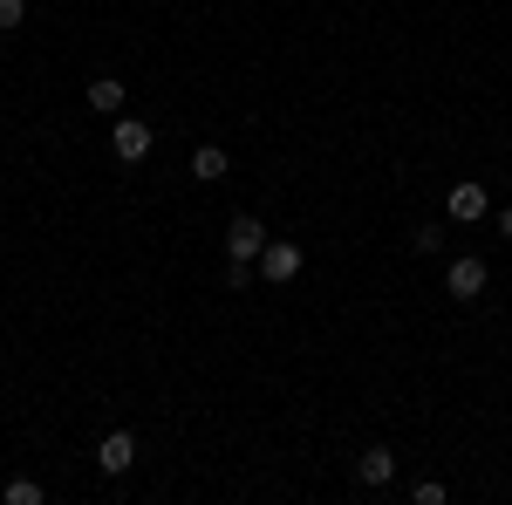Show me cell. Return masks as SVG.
<instances>
[{"label": "cell", "mask_w": 512, "mask_h": 505, "mask_svg": "<svg viewBox=\"0 0 512 505\" xmlns=\"http://www.w3.org/2000/svg\"><path fill=\"white\" fill-rule=\"evenodd\" d=\"M410 253H424V260L444 253V226H417V233H410Z\"/></svg>", "instance_id": "cell-11"}, {"label": "cell", "mask_w": 512, "mask_h": 505, "mask_svg": "<svg viewBox=\"0 0 512 505\" xmlns=\"http://www.w3.org/2000/svg\"><path fill=\"white\" fill-rule=\"evenodd\" d=\"M485 280H492V267H485L478 253H458V260L444 267V287H451L458 301H478V294H485Z\"/></svg>", "instance_id": "cell-4"}, {"label": "cell", "mask_w": 512, "mask_h": 505, "mask_svg": "<svg viewBox=\"0 0 512 505\" xmlns=\"http://www.w3.org/2000/svg\"><path fill=\"white\" fill-rule=\"evenodd\" d=\"M21 14H28V0H0V35H14V28H21Z\"/></svg>", "instance_id": "cell-13"}, {"label": "cell", "mask_w": 512, "mask_h": 505, "mask_svg": "<svg viewBox=\"0 0 512 505\" xmlns=\"http://www.w3.org/2000/svg\"><path fill=\"white\" fill-rule=\"evenodd\" d=\"M130 465H137V437H130V430H110V437L96 444V471H103V478H123Z\"/></svg>", "instance_id": "cell-6"}, {"label": "cell", "mask_w": 512, "mask_h": 505, "mask_svg": "<svg viewBox=\"0 0 512 505\" xmlns=\"http://www.w3.org/2000/svg\"><path fill=\"white\" fill-rule=\"evenodd\" d=\"M151 144H158V130H151V123H137V117H117V123H110V151H117L123 164H144V157H151Z\"/></svg>", "instance_id": "cell-3"}, {"label": "cell", "mask_w": 512, "mask_h": 505, "mask_svg": "<svg viewBox=\"0 0 512 505\" xmlns=\"http://www.w3.org/2000/svg\"><path fill=\"white\" fill-rule=\"evenodd\" d=\"M485 212H492V192L485 185H451V198H444V219L451 226H478Z\"/></svg>", "instance_id": "cell-5"}, {"label": "cell", "mask_w": 512, "mask_h": 505, "mask_svg": "<svg viewBox=\"0 0 512 505\" xmlns=\"http://www.w3.org/2000/svg\"><path fill=\"white\" fill-rule=\"evenodd\" d=\"M355 478H362V485H390L396 478V451L390 444H369V451L355 458Z\"/></svg>", "instance_id": "cell-8"}, {"label": "cell", "mask_w": 512, "mask_h": 505, "mask_svg": "<svg viewBox=\"0 0 512 505\" xmlns=\"http://www.w3.org/2000/svg\"><path fill=\"white\" fill-rule=\"evenodd\" d=\"M410 499H417V505H444V499H451V492H444L437 478H417V485H410Z\"/></svg>", "instance_id": "cell-12"}, {"label": "cell", "mask_w": 512, "mask_h": 505, "mask_svg": "<svg viewBox=\"0 0 512 505\" xmlns=\"http://www.w3.org/2000/svg\"><path fill=\"white\" fill-rule=\"evenodd\" d=\"M226 164H233V157L219 151V144H198V151H192V178H198V185H219Z\"/></svg>", "instance_id": "cell-9"}, {"label": "cell", "mask_w": 512, "mask_h": 505, "mask_svg": "<svg viewBox=\"0 0 512 505\" xmlns=\"http://www.w3.org/2000/svg\"><path fill=\"white\" fill-rule=\"evenodd\" d=\"M301 267H308V253H301L294 239H267V253H260V267H253V273H260L267 287H287Z\"/></svg>", "instance_id": "cell-2"}, {"label": "cell", "mask_w": 512, "mask_h": 505, "mask_svg": "<svg viewBox=\"0 0 512 505\" xmlns=\"http://www.w3.org/2000/svg\"><path fill=\"white\" fill-rule=\"evenodd\" d=\"M226 253H233V267H260V253H267V226H260L253 212H239L233 226H226Z\"/></svg>", "instance_id": "cell-1"}, {"label": "cell", "mask_w": 512, "mask_h": 505, "mask_svg": "<svg viewBox=\"0 0 512 505\" xmlns=\"http://www.w3.org/2000/svg\"><path fill=\"white\" fill-rule=\"evenodd\" d=\"M499 239H512V205H506V212H499Z\"/></svg>", "instance_id": "cell-14"}, {"label": "cell", "mask_w": 512, "mask_h": 505, "mask_svg": "<svg viewBox=\"0 0 512 505\" xmlns=\"http://www.w3.org/2000/svg\"><path fill=\"white\" fill-rule=\"evenodd\" d=\"M0 499H7V505H41L48 492H41L35 478H7V492H0Z\"/></svg>", "instance_id": "cell-10"}, {"label": "cell", "mask_w": 512, "mask_h": 505, "mask_svg": "<svg viewBox=\"0 0 512 505\" xmlns=\"http://www.w3.org/2000/svg\"><path fill=\"white\" fill-rule=\"evenodd\" d=\"M123 103H130V82H123V76H96V82H89V110L123 117Z\"/></svg>", "instance_id": "cell-7"}]
</instances>
